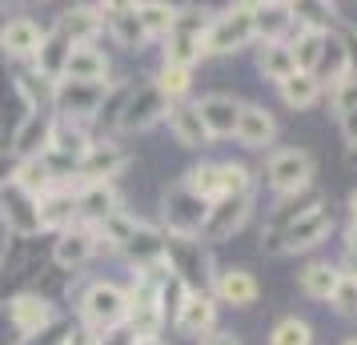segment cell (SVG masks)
I'll use <instances>...</instances> for the list:
<instances>
[{"label": "cell", "mask_w": 357, "mask_h": 345, "mask_svg": "<svg viewBox=\"0 0 357 345\" xmlns=\"http://www.w3.org/2000/svg\"><path fill=\"white\" fill-rule=\"evenodd\" d=\"M81 317L93 333H109L121 321H129V293L116 289L113 281H97L89 285V293L81 297Z\"/></svg>", "instance_id": "6da1fadb"}, {"label": "cell", "mask_w": 357, "mask_h": 345, "mask_svg": "<svg viewBox=\"0 0 357 345\" xmlns=\"http://www.w3.org/2000/svg\"><path fill=\"white\" fill-rule=\"evenodd\" d=\"M205 217H209V205H205L201 197H193L185 185H173V189L165 193V225H169V233H173L177 241L201 237Z\"/></svg>", "instance_id": "7a4b0ae2"}, {"label": "cell", "mask_w": 357, "mask_h": 345, "mask_svg": "<svg viewBox=\"0 0 357 345\" xmlns=\"http://www.w3.org/2000/svg\"><path fill=\"white\" fill-rule=\"evenodd\" d=\"M109 97V81L105 84H84V81H56L52 89V105H56V113L61 121H77L81 125L84 116L100 113V105Z\"/></svg>", "instance_id": "3957f363"}, {"label": "cell", "mask_w": 357, "mask_h": 345, "mask_svg": "<svg viewBox=\"0 0 357 345\" xmlns=\"http://www.w3.org/2000/svg\"><path fill=\"white\" fill-rule=\"evenodd\" d=\"M169 109H173V105L161 97V89H157V84H141L137 93H129V97H125L121 116H116V129L145 132V129H153L161 116H169Z\"/></svg>", "instance_id": "277c9868"}, {"label": "cell", "mask_w": 357, "mask_h": 345, "mask_svg": "<svg viewBox=\"0 0 357 345\" xmlns=\"http://www.w3.org/2000/svg\"><path fill=\"white\" fill-rule=\"evenodd\" d=\"M265 177L277 193H305L309 181H313V157L305 148H281V153L269 157Z\"/></svg>", "instance_id": "5b68a950"}, {"label": "cell", "mask_w": 357, "mask_h": 345, "mask_svg": "<svg viewBox=\"0 0 357 345\" xmlns=\"http://www.w3.org/2000/svg\"><path fill=\"white\" fill-rule=\"evenodd\" d=\"M253 40V17L249 4H237L205 29V52H237Z\"/></svg>", "instance_id": "8992f818"}, {"label": "cell", "mask_w": 357, "mask_h": 345, "mask_svg": "<svg viewBox=\"0 0 357 345\" xmlns=\"http://www.w3.org/2000/svg\"><path fill=\"white\" fill-rule=\"evenodd\" d=\"M0 217H4V225L20 237H33L40 233V197L33 193H24L13 177L0 185Z\"/></svg>", "instance_id": "52a82bcc"}, {"label": "cell", "mask_w": 357, "mask_h": 345, "mask_svg": "<svg viewBox=\"0 0 357 345\" xmlns=\"http://www.w3.org/2000/svg\"><path fill=\"white\" fill-rule=\"evenodd\" d=\"M329 229H333V217H329V209L317 205V209H309V213L293 217L289 225L277 233V241H281L277 249H285V253H301V249L325 241V233H329Z\"/></svg>", "instance_id": "ba28073f"}, {"label": "cell", "mask_w": 357, "mask_h": 345, "mask_svg": "<svg viewBox=\"0 0 357 345\" xmlns=\"http://www.w3.org/2000/svg\"><path fill=\"white\" fill-rule=\"evenodd\" d=\"M249 205H253V193L249 197H225V201H217V205H209L201 237L205 241H225L229 233H237L249 221Z\"/></svg>", "instance_id": "9c48e42d"}, {"label": "cell", "mask_w": 357, "mask_h": 345, "mask_svg": "<svg viewBox=\"0 0 357 345\" xmlns=\"http://www.w3.org/2000/svg\"><path fill=\"white\" fill-rule=\"evenodd\" d=\"M8 321L20 337H36L40 329L52 325V305L40 293H20L8 301Z\"/></svg>", "instance_id": "30bf717a"}, {"label": "cell", "mask_w": 357, "mask_h": 345, "mask_svg": "<svg viewBox=\"0 0 357 345\" xmlns=\"http://www.w3.org/2000/svg\"><path fill=\"white\" fill-rule=\"evenodd\" d=\"M97 245H100V233L93 225H68V229H61V241L52 249V257L65 269H77V265H84L97 253Z\"/></svg>", "instance_id": "8fae6325"}, {"label": "cell", "mask_w": 357, "mask_h": 345, "mask_svg": "<svg viewBox=\"0 0 357 345\" xmlns=\"http://www.w3.org/2000/svg\"><path fill=\"white\" fill-rule=\"evenodd\" d=\"M121 169H125V153L116 145H89V153L77 161L84 185H109V177H116Z\"/></svg>", "instance_id": "7c38bea8"}, {"label": "cell", "mask_w": 357, "mask_h": 345, "mask_svg": "<svg viewBox=\"0 0 357 345\" xmlns=\"http://www.w3.org/2000/svg\"><path fill=\"white\" fill-rule=\"evenodd\" d=\"M197 113H201V125L209 132V141L213 137H233L237 116H241V100L225 97V93H213V97H205L197 105Z\"/></svg>", "instance_id": "4fadbf2b"}, {"label": "cell", "mask_w": 357, "mask_h": 345, "mask_svg": "<svg viewBox=\"0 0 357 345\" xmlns=\"http://www.w3.org/2000/svg\"><path fill=\"white\" fill-rule=\"evenodd\" d=\"M45 45V33H40V24L33 17H13L4 20V29H0V49L8 52V56H36Z\"/></svg>", "instance_id": "5bb4252c"}, {"label": "cell", "mask_w": 357, "mask_h": 345, "mask_svg": "<svg viewBox=\"0 0 357 345\" xmlns=\"http://www.w3.org/2000/svg\"><path fill=\"white\" fill-rule=\"evenodd\" d=\"M109 77V56L97 52L93 45H73L65 61V77L61 81H84V84H105Z\"/></svg>", "instance_id": "9a60e30c"}, {"label": "cell", "mask_w": 357, "mask_h": 345, "mask_svg": "<svg viewBox=\"0 0 357 345\" xmlns=\"http://www.w3.org/2000/svg\"><path fill=\"white\" fill-rule=\"evenodd\" d=\"M213 321H217V305H213L209 293H189L185 297V305H181V313L173 317V325L185 333V337H205L213 329Z\"/></svg>", "instance_id": "2e32d148"}, {"label": "cell", "mask_w": 357, "mask_h": 345, "mask_svg": "<svg viewBox=\"0 0 357 345\" xmlns=\"http://www.w3.org/2000/svg\"><path fill=\"white\" fill-rule=\"evenodd\" d=\"M213 293L225 305H233V309H245V305L257 301V281H253L249 269H221L217 281H213Z\"/></svg>", "instance_id": "e0dca14e"}, {"label": "cell", "mask_w": 357, "mask_h": 345, "mask_svg": "<svg viewBox=\"0 0 357 345\" xmlns=\"http://www.w3.org/2000/svg\"><path fill=\"white\" fill-rule=\"evenodd\" d=\"M273 116L265 113L261 105H241V116H237V129H233V137L241 141L245 148H265L269 141H273Z\"/></svg>", "instance_id": "ac0fdd59"}, {"label": "cell", "mask_w": 357, "mask_h": 345, "mask_svg": "<svg viewBox=\"0 0 357 345\" xmlns=\"http://www.w3.org/2000/svg\"><path fill=\"white\" fill-rule=\"evenodd\" d=\"M313 77H317V84L329 81L333 89H337V84H345L349 77H354V65H349V49L341 45L337 36L325 33V49H321V56H317V68H313Z\"/></svg>", "instance_id": "d6986e66"}, {"label": "cell", "mask_w": 357, "mask_h": 345, "mask_svg": "<svg viewBox=\"0 0 357 345\" xmlns=\"http://www.w3.org/2000/svg\"><path fill=\"white\" fill-rule=\"evenodd\" d=\"M253 36H265V45L281 40V33L293 29V4H249Z\"/></svg>", "instance_id": "ffe728a7"}, {"label": "cell", "mask_w": 357, "mask_h": 345, "mask_svg": "<svg viewBox=\"0 0 357 345\" xmlns=\"http://www.w3.org/2000/svg\"><path fill=\"white\" fill-rule=\"evenodd\" d=\"M105 13V24L113 29V36L125 45V49H141L149 36L141 29V20H137V4H109V8H100Z\"/></svg>", "instance_id": "44dd1931"}, {"label": "cell", "mask_w": 357, "mask_h": 345, "mask_svg": "<svg viewBox=\"0 0 357 345\" xmlns=\"http://www.w3.org/2000/svg\"><path fill=\"white\" fill-rule=\"evenodd\" d=\"M285 45H289V52H293L297 72H309V77H313L317 56H321V49H325V29H317V24H297V36L285 40Z\"/></svg>", "instance_id": "7402d4cb"}, {"label": "cell", "mask_w": 357, "mask_h": 345, "mask_svg": "<svg viewBox=\"0 0 357 345\" xmlns=\"http://www.w3.org/2000/svg\"><path fill=\"white\" fill-rule=\"evenodd\" d=\"M169 129L177 137L185 148H205L209 145V132L201 125V113H197V105H177V109H169Z\"/></svg>", "instance_id": "603a6c76"}, {"label": "cell", "mask_w": 357, "mask_h": 345, "mask_svg": "<svg viewBox=\"0 0 357 345\" xmlns=\"http://www.w3.org/2000/svg\"><path fill=\"white\" fill-rule=\"evenodd\" d=\"M68 52H73V40H68L61 29L45 36V45H40V52H36V68H40V77H45V81H61V77H65Z\"/></svg>", "instance_id": "cb8c5ba5"}, {"label": "cell", "mask_w": 357, "mask_h": 345, "mask_svg": "<svg viewBox=\"0 0 357 345\" xmlns=\"http://www.w3.org/2000/svg\"><path fill=\"white\" fill-rule=\"evenodd\" d=\"M121 209V201H116L113 185H81V193H77V213H84L89 221H105L109 213Z\"/></svg>", "instance_id": "d4e9b609"}, {"label": "cell", "mask_w": 357, "mask_h": 345, "mask_svg": "<svg viewBox=\"0 0 357 345\" xmlns=\"http://www.w3.org/2000/svg\"><path fill=\"white\" fill-rule=\"evenodd\" d=\"M261 72L269 77V81H289L293 72H297V65H293V52L285 40H273V45H261V56H257Z\"/></svg>", "instance_id": "484cf974"}, {"label": "cell", "mask_w": 357, "mask_h": 345, "mask_svg": "<svg viewBox=\"0 0 357 345\" xmlns=\"http://www.w3.org/2000/svg\"><path fill=\"white\" fill-rule=\"evenodd\" d=\"M181 185L193 197H201L205 205H217L221 201V164H197V169H189V177Z\"/></svg>", "instance_id": "4316f807"}, {"label": "cell", "mask_w": 357, "mask_h": 345, "mask_svg": "<svg viewBox=\"0 0 357 345\" xmlns=\"http://www.w3.org/2000/svg\"><path fill=\"white\" fill-rule=\"evenodd\" d=\"M281 97L289 109H309V105H317L321 97V84L317 77H309V72H293L289 81H281Z\"/></svg>", "instance_id": "83f0119b"}, {"label": "cell", "mask_w": 357, "mask_h": 345, "mask_svg": "<svg viewBox=\"0 0 357 345\" xmlns=\"http://www.w3.org/2000/svg\"><path fill=\"white\" fill-rule=\"evenodd\" d=\"M337 281H341V273L333 265H309L305 273H301V289L309 297H317V301H329L333 289H337Z\"/></svg>", "instance_id": "f1b7e54d"}, {"label": "cell", "mask_w": 357, "mask_h": 345, "mask_svg": "<svg viewBox=\"0 0 357 345\" xmlns=\"http://www.w3.org/2000/svg\"><path fill=\"white\" fill-rule=\"evenodd\" d=\"M137 20L145 36H169L173 20H177V8L173 4H137Z\"/></svg>", "instance_id": "f546056e"}, {"label": "cell", "mask_w": 357, "mask_h": 345, "mask_svg": "<svg viewBox=\"0 0 357 345\" xmlns=\"http://www.w3.org/2000/svg\"><path fill=\"white\" fill-rule=\"evenodd\" d=\"M269 345H313V329H309L301 317H285V321L273 325Z\"/></svg>", "instance_id": "4dcf8cb0"}, {"label": "cell", "mask_w": 357, "mask_h": 345, "mask_svg": "<svg viewBox=\"0 0 357 345\" xmlns=\"http://www.w3.org/2000/svg\"><path fill=\"white\" fill-rule=\"evenodd\" d=\"M153 84H157V89H161V97L173 105L177 97H185V93H189V68L165 65V68H161V77H157Z\"/></svg>", "instance_id": "1f68e13d"}, {"label": "cell", "mask_w": 357, "mask_h": 345, "mask_svg": "<svg viewBox=\"0 0 357 345\" xmlns=\"http://www.w3.org/2000/svg\"><path fill=\"white\" fill-rule=\"evenodd\" d=\"M249 197V169L245 164H221V201Z\"/></svg>", "instance_id": "d6a6232c"}, {"label": "cell", "mask_w": 357, "mask_h": 345, "mask_svg": "<svg viewBox=\"0 0 357 345\" xmlns=\"http://www.w3.org/2000/svg\"><path fill=\"white\" fill-rule=\"evenodd\" d=\"M329 301H333V309H337V313H349V317H354V313H357V281L341 273L337 289H333V297H329Z\"/></svg>", "instance_id": "836d02e7"}, {"label": "cell", "mask_w": 357, "mask_h": 345, "mask_svg": "<svg viewBox=\"0 0 357 345\" xmlns=\"http://www.w3.org/2000/svg\"><path fill=\"white\" fill-rule=\"evenodd\" d=\"M61 345H100V337H97L89 325H84V329H73V333H68Z\"/></svg>", "instance_id": "e575fe53"}, {"label": "cell", "mask_w": 357, "mask_h": 345, "mask_svg": "<svg viewBox=\"0 0 357 345\" xmlns=\"http://www.w3.org/2000/svg\"><path fill=\"white\" fill-rule=\"evenodd\" d=\"M341 129H345V141L354 145V141H357V109H354V113L341 116Z\"/></svg>", "instance_id": "d590c367"}, {"label": "cell", "mask_w": 357, "mask_h": 345, "mask_svg": "<svg viewBox=\"0 0 357 345\" xmlns=\"http://www.w3.org/2000/svg\"><path fill=\"white\" fill-rule=\"evenodd\" d=\"M205 345H241V342H237L233 333H209V337H205Z\"/></svg>", "instance_id": "8d00e7d4"}, {"label": "cell", "mask_w": 357, "mask_h": 345, "mask_svg": "<svg viewBox=\"0 0 357 345\" xmlns=\"http://www.w3.org/2000/svg\"><path fill=\"white\" fill-rule=\"evenodd\" d=\"M345 277L357 281V249H349V253H345Z\"/></svg>", "instance_id": "74e56055"}, {"label": "cell", "mask_w": 357, "mask_h": 345, "mask_svg": "<svg viewBox=\"0 0 357 345\" xmlns=\"http://www.w3.org/2000/svg\"><path fill=\"white\" fill-rule=\"evenodd\" d=\"M129 345H165L161 337H141V342H129Z\"/></svg>", "instance_id": "f35d334b"}, {"label": "cell", "mask_w": 357, "mask_h": 345, "mask_svg": "<svg viewBox=\"0 0 357 345\" xmlns=\"http://www.w3.org/2000/svg\"><path fill=\"white\" fill-rule=\"evenodd\" d=\"M349 249H357V221L349 225Z\"/></svg>", "instance_id": "ab89813d"}, {"label": "cell", "mask_w": 357, "mask_h": 345, "mask_svg": "<svg viewBox=\"0 0 357 345\" xmlns=\"http://www.w3.org/2000/svg\"><path fill=\"white\" fill-rule=\"evenodd\" d=\"M349 209H354V221H357V193L349 197Z\"/></svg>", "instance_id": "60d3db41"}, {"label": "cell", "mask_w": 357, "mask_h": 345, "mask_svg": "<svg viewBox=\"0 0 357 345\" xmlns=\"http://www.w3.org/2000/svg\"><path fill=\"white\" fill-rule=\"evenodd\" d=\"M349 161H357V141H354V148H349Z\"/></svg>", "instance_id": "b9f144b4"}, {"label": "cell", "mask_w": 357, "mask_h": 345, "mask_svg": "<svg viewBox=\"0 0 357 345\" xmlns=\"http://www.w3.org/2000/svg\"><path fill=\"white\" fill-rule=\"evenodd\" d=\"M341 345H357V337H349V342H341Z\"/></svg>", "instance_id": "7bdbcfd3"}]
</instances>
